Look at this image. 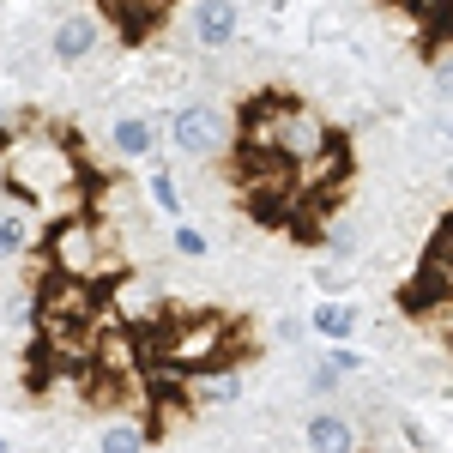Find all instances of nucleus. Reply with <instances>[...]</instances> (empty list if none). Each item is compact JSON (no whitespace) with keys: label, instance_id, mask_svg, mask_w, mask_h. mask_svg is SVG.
Masks as SVG:
<instances>
[{"label":"nucleus","instance_id":"1","mask_svg":"<svg viewBox=\"0 0 453 453\" xmlns=\"http://www.w3.org/2000/svg\"><path fill=\"white\" fill-rule=\"evenodd\" d=\"M0 170H6V188L19 194V206L31 211H55V218H67L73 211V188H79V157H73V145L55 134V127H12L6 140H0Z\"/></svg>","mask_w":453,"mask_h":453},{"label":"nucleus","instance_id":"2","mask_svg":"<svg viewBox=\"0 0 453 453\" xmlns=\"http://www.w3.org/2000/svg\"><path fill=\"white\" fill-rule=\"evenodd\" d=\"M104 230H97V218H85V211H67V218H55L49 224V260H55V273L61 279H79L91 284L97 273H104Z\"/></svg>","mask_w":453,"mask_h":453},{"label":"nucleus","instance_id":"3","mask_svg":"<svg viewBox=\"0 0 453 453\" xmlns=\"http://www.w3.org/2000/svg\"><path fill=\"white\" fill-rule=\"evenodd\" d=\"M170 145L181 151V157L211 164V157H224V151L236 145V127H230V115H224L218 104H181L170 115Z\"/></svg>","mask_w":453,"mask_h":453},{"label":"nucleus","instance_id":"4","mask_svg":"<svg viewBox=\"0 0 453 453\" xmlns=\"http://www.w3.org/2000/svg\"><path fill=\"white\" fill-rule=\"evenodd\" d=\"M97 49H104V12L97 6H79L67 19H55V31H49V61L55 67H79Z\"/></svg>","mask_w":453,"mask_h":453},{"label":"nucleus","instance_id":"5","mask_svg":"<svg viewBox=\"0 0 453 453\" xmlns=\"http://www.w3.org/2000/svg\"><path fill=\"white\" fill-rule=\"evenodd\" d=\"M181 19H188L194 49H211V55L236 49V36H242V6H236V0H188Z\"/></svg>","mask_w":453,"mask_h":453},{"label":"nucleus","instance_id":"6","mask_svg":"<svg viewBox=\"0 0 453 453\" xmlns=\"http://www.w3.org/2000/svg\"><path fill=\"white\" fill-rule=\"evenodd\" d=\"M91 6L104 12V25H115V31H121V42H145V36L170 19L175 0H91Z\"/></svg>","mask_w":453,"mask_h":453},{"label":"nucleus","instance_id":"7","mask_svg":"<svg viewBox=\"0 0 453 453\" xmlns=\"http://www.w3.org/2000/svg\"><path fill=\"white\" fill-rule=\"evenodd\" d=\"M303 441H309V453H357V423L333 405H320L303 418Z\"/></svg>","mask_w":453,"mask_h":453},{"label":"nucleus","instance_id":"8","mask_svg":"<svg viewBox=\"0 0 453 453\" xmlns=\"http://www.w3.org/2000/svg\"><path fill=\"white\" fill-rule=\"evenodd\" d=\"M309 333H320L326 345H350L357 339V303L350 296H320L309 309Z\"/></svg>","mask_w":453,"mask_h":453},{"label":"nucleus","instance_id":"9","mask_svg":"<svg viewBox=\"0 0 453 453\" xmlns=\"http://www.w3.org/2000/svg\"><path fill=\"white\" fill-rule=\"evenodd\" d=\"M109 145H115V157L145 164V157L157 151V127H151L145 115H115V121H109Z\"/></svg>","mask_w":453,"mask_h":453},{"label":"nucleus","instance_id":"10","mask_svg":"<svg viewBox=\"0 0 453 453\" xmlns=\"http://www.w3.org/2000/svg\"><path fill=\"white\" fill-rule=\"evenodd\" d=\"M188 381H194V405H236V399H242V369H236V363L200 369V375H188Z\"/></svg>","mask_w":453,"mask_h":453},{"label":"nucleus","instance_id":"11","mask_svg":"<svg viewBox=\"0 0 453 453\" xmlns=\"http://www.w3.org/2000/svg\"><path fill=\"white\" fill-rule=\"evenodd\" d=\"M31 242H36L31 206H0V266H6V260H25Z\"/></svg>","mask_w":453,"mask_h":453},{"label":"nucleus","instance_id":"12","mask_svg":"<svg viewBox=\"0 0 453 453\" xmlns=\"http://www.w3.org/2000/svg\"><path fill=\"white\" fill-rule=\"evenodd\" d=\"M145 194H151V206L164 211V218H188V206H181V188H175V170H164V164H151L145 170Z\"/></svg>","mask_w":453,"mask_h":453},{"label":"nucleus","instance_id":"13","mask_svg":"<svg viewBox=\"0 0 453 453\" xmlns=\"http://www.w3.org/2000/svg\"><path fill=\"white\" fill-rule=\"evenodd\" d=\"M145 448H151V435H145L134 418L104 423V435H97V453H145Z\"/></svg>","mask_w":453,"mask_h":453},{"label":"nucleus","instance_id":"14","mask_svg":"<svg viewBox=\"0 0 453 453\" xmlns=\"http://www.w3.org/2000/svg\"><path fill=\"white\" fill-rule=\"evenodd\" d=\"M170 242H175V254H181V260H206V254H211L206 230H194L188 218H175V224H170Z\"/></svg>","mask_w":453,"mask_h":453},{"label":"nucleus","instance_id":"15","mask_svg":"<svg viewBox=\"0 0 453 453\" xmlns=\"http://www.w3.org/2000/svg\"><path fill=\"white\" fill-rule=\"evenodd\" d=\"M339 381H345V369H339L333 357H320V363L309 369V393H314V399H326V393H333Z\"/></svg>","mask_w":453,"mask_h":453},{"label":"nucleus","instance_id":"16","mask_svg":"<svg viewBox=\"0 0 453 453\" xmlns=\"http://www.w3.org/2000/svg\"><path fill=\"white\" fill-rule=\"evenodd\" d=\"M314 279H320V290H326V296H345L350 273H345V266H320V273H314Z\"/></svg>","mask_w":453,"mask_h":453},{"label":"nucleus","instance_id":"17","mask_svg":"<svg viewBox=\"0 0 453 453\" xmlns=\"http://www.w3.org/2000/svg\"><path fill=\"white\" fill-rule=\"evenodd\" d=\"M279 339H303V320L296 314H279Z\"/></svg>","mask_w":453,"mask_h":453},{"label":"nucleus","instance_id":"18","mask_svg":"<svg viewBox=\"0 0 453 453\" xmlns=\"http://www.w3.org/2000/svg\"><path fill=\"white\" fill-rule=\"evenodd\" d=\"M6 134H12V115H6V109H0V140H6Z\"/></svg>","mask_w":453,"mask_h":453},{"label":"nucleus","instance_id":"19","mask_svg":"<svg viewBox=\"0 0 453 453\" xmlns=\"http://www.w3.org/2000/svg\"><path fill=\"white\" fill-rule=\"evenodd\" d=\"M0 453H12V441H6V435H0Z\"/></svg>","mask_w":453,"mask_h":453},{"label":"nucleus","instance_id":"20","mask_svg":"<svg viewBox=\"0 0 453 453\" xmlns=\"http://www.w3.org/2000/svg\"><path fill=\"white\" fill-rule=\"evenodd\" d=\"M448 145H453V121H448Z\"/></svg>","mask_w":453,"mask_h":453}]
</instances>
